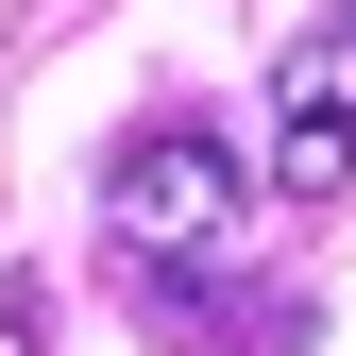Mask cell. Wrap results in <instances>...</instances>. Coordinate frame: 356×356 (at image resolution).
Segmentation results:
<instances>
[{
	"label": "cell",
	"instance_id": "6da1fadb",
	"mask_svg": "<svg viewBox=\"0 0 356 356\" xmlns=\"http://www.w3.org/2000/svg\"><path fill=\"white\" fill-rule=\"evenodd\" d=\"M238 204H254V170H238V136H204V119H136V136L102 153L119 272H204V254L238 238Z\"/></svg>",
	"mask_w": 356,
	"mask_h": 356
},
{
	"label": "cell",
	"instance_id": "7a4b0ae2",
	"mask_svg": "<svg viewBox=\"0 0 356 356\" xmlns=\"http://www.w3.org/2000/svg\"><path fill=\"white\" fill-rule=\"evenodd\" d=\"M272 187L289 204H339L356 187V34H305L272 68Z\"/></svg>",
	"mask_w": 356,
	"mask_h": 356
},
{
	"label": "cell",
	"instance_id": "3957f363",
	"mask_svg": "<svg viewBox=\"0 0 356 356\" xmlns=\"http://www.w3.org/2000/svg\"><path fill=\"white\" fill-rule=\"evenodd\" d=\"M339 34H356V0H339Z\"/></svg>",
	"mask_w": 356,
	"mask_h": 356
}]
</instances>
